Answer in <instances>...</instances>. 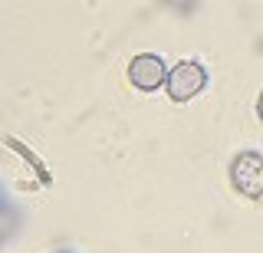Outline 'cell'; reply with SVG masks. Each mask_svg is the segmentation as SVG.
Returning a JSON list of instances; mask_svg holds the SVG:
<instances>
[{
    "label": "cell",
    "instance_id": "1",
    "mask_svg": "<svg viewBox=\"0 0 263 253\" xmlns=\"http://www.w3.org/2000/svg\"><path fill=\"white\" fill-rule=\"evenodd\" d=\"M208 83H211V72H208V66H204L201 60H178L175 66H171V72H168L164 92H168L171 102L184 105V102L197 99V95L208 89Z\"/></svg>",
    "mask_w": 263,
    "mask_h": 253
},
{
    "label": "cell",
    "instance_id": "2",
    "mask_svg": "<svg viewBox=\"0 0 263 253\" xmlns=\"http://www.w3.org/2000/svg\"><path fill=\"white\" fill-rule=\"evenodd\" d=\"M230 187L247 201H260L263 198V154L247 148L237 151L230 161Z\"/></svg>",
    "mask_w": 263,
    "mask_h": 253
},
{
    "label": "cell",
    "instance_id": "3",
    "mask_svg": "<svg viewBox=\"0 0 263 253\" xmlns=\"http://www.w3.org/2000/svg\"><path fill=\"white\" fill-rule=\"evenodd\" d=\"M168 72L171 66L164 63L161 53H138L128 60L125 66V79L132 89H138V92H158V89H164V83H168Z\"/></svg>",
    "mask_w": 263,
    "mask_h": 253
},
{
    "label": "cell",
    "instance_id": "4",
    "mask_svg": "<svg viewBox=\"0 0 263 253\" xmlns=\"http://www.w3.org/2000/svg\"><path fill=\"white\" fill-rule=\"evenodd\" d=\"M257 119H260V125H263V89H260V95H257Z\"/></svg>",
    "mask_w": 263,
    "mask_h": 253
},
{
    "label": "cell",
    "instance_id": "5",
    "mask_svg": "<svg viewBox=\"0 0 263 253\" xmlns=\"http://www.w3.org/2000/svg\"><path fill=\"white\" fill-rule=\"evenodd\" d=\"M53 253H79V250H69V247H63V250H53Z\"/></svg>",
    "mask_w": 263,
    "mask_h": 253
}]
</instances>
